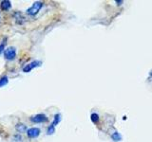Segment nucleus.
Returning a JSON list of instances; mask_svg holds the SVG:
<instances>
[{
    "instance_id": "1",
    "label": "nucleus",
    "mask_w": 152,
    "mask_h": 142,
    "mask_svg": "<svg viewBox=\"0 0 152 142\" xmlns=\"http://www.w3.org/2000/svg\"><path fill=\"white\" fill-rule=\"evenodd\" d=\"M42 7H43V2L36 1V2L33 3L31 6L27 9L26 12H27V14H28V15L34 16V15H36V14L40 12V9H42Z\"/></svg>"
},
{
    "instance_id": "2",
    "label": "nucleus",
    "mask_w": 152,
    "mask_h": 142,
    "mask_svg": "<svg viewBox=\"0 0 152 142\" xmlns=\"http://www.w3.org/2000/svg\"><path fill=\"white\" fill-rule=\"evenodd\" d=\"M4 58L8 61H13L16 58V49L13 46H10L4 50Z\"/></svg>"
},
{
    "instance_id": "3",
    "label": "nucleus",
    "mask_w": 152,
    "mask_h": 142,
    "mask_svg": "<svg viewBox=\"0 0 152 142\" xmlns=\"http://www.w3.org/2000/svg\"><path fill=\"white\" fill-rule=\"evenodd\" d=\"M42 64V62L41 61H32L31 62V63H28V64H26L25 66L23 67V72H25V73H28V72H31V71L32 69H34L36 67H38V66H40Z\"/></svg>"
},
{
    "instance_id": "4",
    "label": "nucleus",
    "mask_w": 152,
    "mask_h": 142,
    "mask_svg": "<svg viewBox=\"0 0 152 142\" xmlns=\"http://www.w3.org/2000/svg\"><path fill=\"white\" fill-rule=\"evenodd\" d=\"M41 133V130L39 128H36V127H32L30 128L28 131H27V135L30 137V138H36V137L39 136Z\"/></svg>"
},
{
    "instance_id": "5",
    "label": "nucleus",
    "mask_w": 152,
    "mask_h": 142,
    "mask_svg": "<svg viewBox=\"0 0 152 142\" xmlns=\"http://www.w3.org/2000/svg\"><path fill=\"white\" fill-rule=\"evenodd\" d=\"M47 120L48 117L44 114H38V115H35L34 117H32L31 118V121H32L33 123H44Z\"/></svg>"
},
{
    "instance_id": "6",
    "label": "nucleus",
    "mask_w": 152,
    "mask_h": 142,
    "mask_svg": "<svg viewBox=\"0 0 152 142\" xmlns=\"http://www.w3.org/2000/svg\"><path fill=\"white\" fill-rule=\"evenodd\" d=\"M0 6H1L2 11H8V9H11L12 4H11V1H9V0H3V1H1V3H0Z\"/></svg>"
},
{
    "instance_id": "7",
    "label": "nucleus",
    "mask_w": 152,
    "mask_h": 142,
    "mask_svg": "<svg viewBox=\"0 0 152 142\" xmlns=\"http://www.w3.org/2000/svg\"><path fill=\"white\" fill-rule=\"evenodd\" d=\"M111 138H112L114 141L118 142V141H121V140H122V135H121L120 133H118V132H114L113 134L111 135Z\"/></svg>"
},
{
    "instance_id": "8",
    "label": "nucleus",
    "mask_w": 152,
    "mask_h": 142,
    "mask_svg": "<svg viewBox=\"0 0 152 142\" xmlns=\"http://www.w3.org/2000/svg\"><path fill=\"white\" fill-rule=\"evenodd\" d=\"M60 120H61V115L60 114H56V115L54 116V118H53V121H52V123H51V126H53V127H55L58 123L60 122Z\"/></svg>"
},
{
    "instance_id": "9",
    "label": "nucleus",
    "mask_w": 152,
    "mask_h": 142,
    "mask_svg": "<svg viewBox=\"0 0 152 142\" xmlns=\"http://www.w3.org/2000/svg\"><path fill=\"white\" fill-rule=\"evenodd\" d=\"M90 120H91V121L94 123V124H96V123L99 122V115L96 113H92L91 114V116H90Z\"/></svg>"
},
{
    "instance_id": "10",
    "label": "nucleus",
    "mask_w": 152,
    "mask_h": 142,
    "mask_svg": "<svg viewBox=\"0 0 152 142\" xmlns=\"http://www.w3.org/2000/svg\"><path fill=\"white\" fill-rule=\"evenodd\" d=\"M9 82V80H8V77L7 76H4V77H2L1 79H0V87H3L5 86Z\"/></svg>"
},
{
    "instance_id": "11",
    "label": "nucleus",
    "mask_w": 152,
    "mask_h": 142,
    "mask_svg": "<svg viewBox=\"0 0 152 142\" xmlns=\"http://www.w3.org/2000/svg\"><path fill=\"white\" fill-rule=\"evenodd\" d=\"M16 129H17V131L19 133H24V132L26 131L27 127H26V125H24V124H17Z\"/></svg>"
},
{
    "instance_id": "12",
    "label": "nucleus",
    "mask_w": 152,
    "mask_h": 142,
    "mask_svg": "<svg viewBox=\"0 0 152 142\" xmlns=\"http://www.w3.org/2000/svg\"><path fill=\"white\" fill-rule=\"evenodd\" d=\"M54 132H55V127L51 126V125H50L49 127H48V129H47V134L48 135H52Z\"/></svg>"
},
{
    "instance_id": "13",
    "label": "nucleus",
    "mask_w": 152,
    "mask_h": 142,
    "mask_svg": "<svg viewBox=\"0 0 152 142\" xmlns=\"http://www.w3.org/2000/svg\"><path fill=\"white\" fill-rule=\"evenodd\" d=\"M5 45H6V42H3V44L0 45V54L2 53V51H3V50H5V49H4Z\"/></svg>"
},
{
    "instance_id": "14",
    "label": "nucleus",
    "mask_w": 152,
    "mask_h": 142,
    "mask_svg": "<svg viewBox=\"0 0 152 142\" xmlns=\"http://www.w3.org/2000/svg\"><path fill=\"white\" fill-rule=\"evenodd\" d=\"M116 3H117V5H122L123 1L122 0H120V1H119V0H116Z\"/></svg>"
},
{
    "instance_id": "15",
    "label": "nucleus",
    "mask_w": 152,
    "mask_h": 142,
    "mask_svg": "<svg viewBox=\"0 0 152 142\" xmlns=\"http://www.w3.org/2000/svg\"><path fill=\"white\" fill-rule=\"evenodd\" d=\"M149 75H150V77H152V70L150 71V73H149Z\"/></svg>"
}]
</instances>
